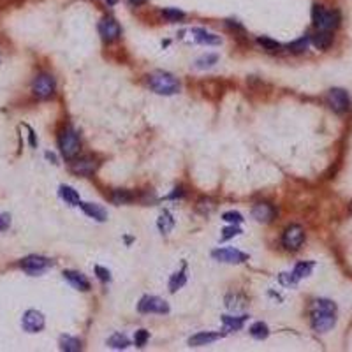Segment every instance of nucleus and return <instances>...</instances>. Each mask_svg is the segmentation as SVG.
Segmentation results:
<instances>
[{"label":"nucleus","mask_w":352,"mask_h":352,"mask_svg":"<svg viewBox=\"0 0 352 352\" xmlns=\"http://www.w3.org/2000/svg\"><path fill=\"white\" fill-rule=\"evenodd\" d=\"M93 271H95L97 278H99V280H101V282H110V280H111V273H110V269L102 268V266H95V268H93Z\"/></svg>","instance_id":"c9c22d12"},{"label":"nucleus","mask_w":352,"mask_h":352,"mask_svg":"<svg viewBox=\"0 0 352 352\" xmlns=\"http://www.w3.org/2000/svg\"><path fill=\"white\" fill-rule=\"evenodd\" d=\"M222 220H225L229 224H242L243 215L240 211H225L224 215H222Z\"/></svg>","instance_id":"473e14b6"},{"label":"nucleus","mask_w":352,"mask_h":352,"mask_svg":"<svg viewBox=\"0 0 352 352\" xmlns=\"http://www.w3.org/2000/svg\"><path fill=\"white\" fill-rule=\"evenodd\" d=\"M99 34L106 43H113L122 35V26L118 25V22L114 18L108 16L99 23Z\"/></svg>","instance_id":"f8f14e48"},{"label":"nucleus","mask_w":352,"mask_h":352,"mask_svg":"<svg viewBox=\"0 0 352 352\" xmlns=\"http://www.w3.org/2000/svg\"><path fill=\"white\" fill-rule=\"evenodd\" d=\"M129 343H131V342H129V338L125 336V334H122V333H114L113 336L108 340V345H110L111 349H116V351L127 349Z\"/></svg>","instance_id":"cd10ccee"},{"label":"nucleus","mask_w":352,"mask_h":352,"mask_svg":"<svg viewBox=\"0 0 352 352\" xmlns=\"http://www.w3.org/2000/svg\"><path fill=\"white\" fill-rule=\"evenodd\" d=\"M60 351H66V352H78V351H81V340L76 338V336L64 334V336L60 338Z\"/></svg>","instance_id":"b1692460"},{"label":"nucleus","mask_w":352,"mask_h":352,"mask_svg":"<svg viewBox=\"0 0 352 352\" xmlns=\"http://www.w3.org/2000/svg\"><path fill=\"white\" fill-rule=\"evenodd\" d=\"M211 257L220 263H227V264H240L245 263L248 259V255L242 250H236V248H217V250L211 252Z\"/></svg>","instance_id":"9b49d317"},{"label":"nucleus","mask_w":352,"mask_h":352,"mask_svg":"<svg viewBox=\"0 0 352 352\" xmlns=\"http://www.w3.org/2000/svg\"><path fill=\"white\" fill-rule=\"evenodd\" d=\"M11 225V215L9 213H2L0 215V231H5Z\"/></svg>","instance_id":"4c0bfd02"},{"label":"nucleus","mask_w":352,"mask_h":352,"mask_svg":"<svg viewBox=\"0 0 352 352\" xmlns=\"http://www.w3.org/2000/svg\"><path fill=\"white\" fill-rule=\"evenodd\" d=\"M22 326L26 333H39V331L44 330V326H46V319H44V315L39 310H26V312L23 313Z\"/></svg>","instance_id":"9d476101"},{"label":"nucleus","mask_w":352,"mask_h":352,"mask_svg":"<svg viewBox=\"0 0 352 352\" xmlns=\"http://www.w3.org/2000/svg\"><path fill=\"white\" fill-rule=\"evenodd\" d=\"M308 44H310V37H308V35H303V37H299V39L292 41V43H290L287 48H289L290 51H294V53H301V51H305V49L308 48Z\"/></svg>","instance_id":"7c9ffc66"},{"label":"nucleus","mask_w":352,"mask_h":352,"mask_svg":"<svg viewBox=\"0 0 352 352\" xmlns=\"http://www.w3.org/2000/svg\"><path fill=\"white\" fill-rule=\"evenodd\" d=\"M58 146H60L62 155L66 158H74L79 154L81 143H79V134L72 127H66L58 137Z\"/></svg>","instance_id":"20e7f679"},{"label":"nucleus","mask_w":352,"mask_h":352,"mask_svg":"<svg viewBox=\"0 0 352 352\" xmlns=\"http://www.w3.org/2000/svg\"><path fill=\"white\" fill-rule=\"evenodd\" d=\"M97 166H99V164H97L95 158L83 157V158H78V160H74V162L70 164V171L79 176H90L95 173Z\"/></svg>","instance_id":"ddd939ff"},{"label":"nucleus","mask_w":352,"mask_h":352,"mask_svg":"<svg viewBox=\"0 0 352 352\" xmlns=\"http://www.w3.org/2000/svg\"><path fill=\"white\" fill-rule=\"evenodd\" d=\"M55 90H57V81L51 74L35 76L34 83H32V92L37 99H49L55 95Z\"/></svg>","instance_id":"39448f33"},{"label":"nucleus","mask_w":352,"mask_h":352,"mask_svg":"<svg viewBox=\"0 0 352 352\" xmlns=\"http://www.w3.org/2000/svg\"><path fill=\"white\" fill-rule=\"evenodd\" d=\"M246 321V315L233 317V315H224L222 317V324H224L225 331H240Z\"/></svg>","instance_id":"4be33fe9"},{"label":"nucleus","mask_w":352,"mask_h":352,"mask_svg":"<svg viewBox=\"0 0 352 352\" xmlns=\"http://www.w3.org/2000/svg\"><path fill=\"white\" fill-rule=\"evenodd\" d=\"M64 278H66L70 286L74 287V289H78V290H88L90 289V282L87 280V277H85L83 273L67 269V271H64Z\"/></svg>","instance_id":"dca6fc26"},{"label":"nucleus","mask_w":352,"mask_h":352,"mask_svg":"<svg viewBox=\"0 0 352 352\" xmlns=\"http://www.w3.org/2000/svg\"><path fill=\"white\" fill-rule=\"evenodd\" d=\"M132 199H134V196H132L129 190H114L113 196H111V201L114 202V204H127V202H131Z\"/></svg>","instance_id":"c85d7f7f"},{"label":"nucleus","mask_w":352,"mask_h":352,"mask_svg":"<svg viewBox=\"0 0 352 352\" xmlns=\"http://www.w3.org/2000/svg\"><path fill=\"white\" fill-rule=\"evenodd\" d=\"M60 198L64 199L67 204H70V206H79V202H81L78 190H74L72 187H69V185H60Z\"/></svg>","instance_id":"412c9836"},{"label":"nucleus","mask_w":352,"mask_h":352,"mask_svg":"<svg viewBox=\"0 0 352 352\" xmlns=\"http://www.w3.org/2000/svg\"><path fill=\"white\" fill-rule=\"evenodd\" d=\"M185 284H187V273H185V268H183L171 277V280H169V290H171V292H176V290L181 289Z\"/></svg>","instance_id":"a878e982"},{"label":"nucleus","mask_w":352,"mask_h":352,"mask_svg":"<svg viewBox=\"0 0 352 352\" xmlns=\"http://www.w3.org/2000/svg\"><path fill=\"white\" fill-rule=\"evenodd\" d=\"M51 259L44 257V255H28L25 259L20 261V268L25 269L28 275H41L43 271L51 266Z\"/></svg>","instance_id":"6e6552de"},{"label":"nucleus","mask_w":352,"mask_h":352,"mask_svg":"<svg viewBox=\"0 0 352 352\" xmlns=\"http://www.w3.org/2000/svg\"><path fill=\"white\" fill-rule=\"evenodd\" d=\"M305 243V231L301 225L292 224L284 231V236H282V245L286 246L287 250H299L301 245Z\"/></svg>","instance_id":"423d86ee"},{"label":"nucleus","mask_w":352,"mask_h":352,"mask_svg":"<svg viewBox=\"0 0 352 352\" xmlns=\"http://www.w3.org/2000/svg\"><path fill=\"white\" fill-rule=\"evenodd\" d=\"M157 227H158V231H160L162 234H169V233H171L173 227H175V219H173V215L169 213V211H162V213L158 215Z\"/></svg>","instance_id":"5701e85b"},{"label":"nucleus","mask_w":352,"mask_h":352,"mask_svg":"<svg viewBox=\"0 0 352 352\" xmlns=\"http://www.w3.org/2000/svg\"><path fill=\"white\" fill-rule=\"evenodd\" d=\"M148 85L158 95H175L180 92V81L171 72L157 70L154 74L148 76Z\"/></svg>","instance_id":"f03ea898"},{"label":"nucleus","mask_w":352,"mask_h":352,"mask_svg":"<svg viewBox=\"0 0 352 352\" xmlns=\"http://www.w3.org/2000/svg\"><path fill=\"white\" fill-rule=\"evenodd\" d=\"M238 234H242V229L238 227V224H231L229 227H225L224 231H222V240H231V238L238 236Z\"/></svg>","instance_id":"72a5a7b5"},{"label":"nucleus","mask_w":352,"mask_h":352,"mask_svg":"<svg viewBox=\"0 0 352 352\" xmlns=\"http://www.w3.org/2000/svg\"><path fill=\"white\" fill-rule=\"evenodd\" d=\"M257 43L263 46V49H266V51H269V53H277V51H280V48H282V44L278 43V41L269 39V37H259Z\"/></svg>","instance_id":"c756f323"},{"label":"nucleus","mask_w":352,"mask_h":352,"mask_svg":"<svg viewBox=\"0 0 352 352\" xmlns=\"http://www.w3.org/2000/svg\"><path fill=\"white\" fill-rule=\"evenodd\" d=\"M252 217H254L257 222H263V224H269L273 222V219L277 217V210L268 204V202H257L254 208H252Z\"/></svg>","instance_id":"4468645a"},{"label":"nucleus","mask_w":352,"mask_h":352,"mask_svg":"<svg viewBox=\"0 0 352 352\" xmlns=\"http://www.w3.org/2000/svg\"><path fill=\"white\" fill-rule=\"evenodd\" d=\"M250 334L255 340H266L269 336V328L264 322H254L250 326Z\"/></svg>","instance_id":"bb28decb"},{"label":"nucleus","mask_w":352,"mask_h":352,"mask_svg":"<svg viewBox=\"0 0 352 352\" xmlns=\"http://www.w3.org/2000/svg\"><path fill=\"white\" fill-rule=\"evenodd\" d=\"M81 210L87 213L90 219H95L97 222H104L108 220V211L101 206V204H93V202H79Z\"/></svg>","instance_id":"a211bd4d"},{"label":"nucleus","mask_w":352,"mask_h":352,"mask_svg":"<svg viewBox=\"0 0 352 352\" xmlns=\"http://www.w3.org/2000/svg\"><path fill=\"white\" fill-rule=\"evenodd\" d=\"M312 44L317 49H328L333 44V34L330 30H319L312 37Z\"/></svg>","instance_id":"aec40b11"},{"label":"nucleus","mask_w":352,"mask_h":352,"mask_svg":"<svg viewBox=\"0 0 352 352\" xmlns=\"http://www.w3.org/2000/svg\"><path fill=\"white\" fill-rule=\"evenodd\" d=\"M129 2H131L132 5H143L146 2V0H129Z\"/></svg>","instance_id":"ea45409f"},{"label":"nucleus","mask_w":352,"mask_h":352,"mask_svg":"<svg viewBox=\"0 0 352 352\" xmlns=\"http://www.w3.org/2000/svg\"><path fill=\"white\" fill-rule=\"evenodd\" d=\"M148 340H150V333H148L146 330L136 331V336H134V343H136L137 347H145Z\"/></svg>","instance_id":"f704fd0d"},{"label":"nucleus","mask_w":352,"mask_h":352,"mask_svg":"<svg viewBox=\"0 0 352 352\" xmlns=\"http://www.w3.org/2000/svg\"><path fill=\"white\" fill-rule=\"evenodd\" d=\"M181 189H175V192L171 194V196H169V199H175V198H178V196H181Z\"/></svg>","instance_id":"58836bf2"},{"label":"nucleus","mask_w":352,"mask_h":352,"mask_svg":"<svg viewBox=\"0 0 352 352\" xmlns=\"http://www.w3.org/2000/svg\"><path fill=\"white\" fill-rule=\"evenodd\" d=\"M349 211H351V213H352V202H351V208H349Z\"/></svg>","instance_id":"79ce46f5"},{"label":"nucleus","mask_w":352,"mask_h":352,"mask_svg":"<svg viewBox=\"0 0 352 352\" xmlns=\"http://www.w3.org/2000/svg\"><path fill=\"white\" fill-rule=\"evenodd\" d=\"M328 104L334 113H347L351 110V97L343 88H331L328 93Z\"/></svg>","instance_id":"0eeeda50"},{"label":"nucleus","mask_w":352,"mask_h":352,"mask_svg":"<svg viewBox=\"0 0 352 352\" xmlns=\"http://www.w3.org/2000/svg\"><path fill=\"white\" fill-rule=\"evenodd\" d=\"M336 324V305L331 299H315L312 305V328L317 333H326Z\"/></svg>","instance_id":"f257e3e1"},{"label":"nucleus","mask_w":352,"mask_h":352,"mask_svg":"<svg viewBox=\"0 0 352 352\" xmlns=\"http://www.w3.org/2000/svg\"><path fill=\"white\" fill-rule=\"evenodd\" d=\"M137 310L141 313H167L169 305L166 299L158 298V296H145L137 303Z\"/></svg>","instance_id":"1a4fd4ad"},{"label":"nucleus","mask_w":352,"mask_h":352,"mask_svg":"<svg viewBox=\"0 0 352 352\" xmlns=\"http://www.w3.org/2000/svg\"><path fill=\"white\" fill-rule=\"evenodd\" d=\"M219 62V55H215V53H208V55H202V57H199L198 60H196V64H194V67L196 69H210V67H213Z\"/></svg>","instance_id":"393cba45"},{"label":"nucleus","mask_w":352,"mask_h":352,"mask_svg":"<svg viewBox=\"0 0 352 352\" xmlns=\"http://www.w3.org/2000/svg\"><path fill=\"white\" fill-rule=\"evenodd\" d=\"M313 268H315V263H312V261H303V263H298L294 266V269H292V277H294L296 282H299L301 278H307L312 275Z\"/></svg>","instance_id":"6ab92c4d"},{"label":"nucleus","mask_w":352,"mask_h":352,"mask_svg":"<svg viewBox=\"0 0 352 352\" xmlns=\"http://www.w3.org/2000/svg\"><path fill=\"white\" fill-rule=\"evenodd\" d=\"M192 35L194 39L201 44H206V46H217V44L222 43L220 35L213 34V32H208L204 28H192Z\"/></svg>","instance_id":"f3484780"},{"label":"nucleus","mask_w":352,"mask_h":352,"mask_svg":"<svg viewBox=\"0 0 352 352\" xmlns=\"http://www.w3.org/2000/svg\"><path fill=\"white\" fill-rule=\"evenodd\" d=\"M162 16L166 18L167 22L175 23V22H180V20H183V18H185V13H183V11H180V9L167 7V9H164V11H162Z\"/></svg>","instance_id":"2f4dec72"},{"label":"nucleus","mask_w":352,"mask_h":352,"mask_svg":"<svg viewBox=\"0 0 352 352\" xmlns=\"http://www.w3.org/2000/svg\"><path fill=\"white\" fill-rule=\"evenodd\" d=\"M312 20H313V25H315L319 30L331 32L340 25V14L336 13V11H328V9H324L319 4L313 5Z\"/></svg>","instance_id":"7ed1b4c3"},{"label":"nucleus","mask_w":352,"mask_h":352,"mask_svg":"<svg viewBox=\"0 0 352 352\" xmlns=\"http://www.w3.org/2000/svg\"><path fill=\"white\" fill-rule=\"evenodd\" d=\"M222 338L220 333H211V331H201V333H196L194 336L189 338V345L190 347H202V345H210V343L217 342V340Z\"/></svg>","instance_id":"2eb2a0df"},{"label":"nucleus","mask_w":352,"mask_h":352,"mask_svg":"<svg viewBox=\"0 0 352 352\" xmlns=\"http://www.w3.org/2000/svg\"><path fill=\"white\" fill-rule=\"evenodd\" d=\"M104 2L108 5H116V2H118V0H104Z\"/></svg>","instance_id":"a19ab883"},{"label":"nucleus","mask_w":352,"mask_h":352,"mask_svg":"<svg viewBox=\"0 0 352 352\" xmlns=\"http://www.w3.org/2000/svg\"><path fill=\"white\" fill-rule=\"evenodd\" d=\"M280 282L284 284V286H287V287H292V286H296V284H298L290 273H282V275H280Z\"/></svg>","instance_id":"e433bc0d"}]
</instances>
